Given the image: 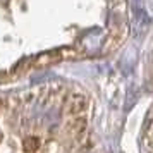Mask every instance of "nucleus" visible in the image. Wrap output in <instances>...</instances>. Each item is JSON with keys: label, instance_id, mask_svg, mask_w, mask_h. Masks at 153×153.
Returning <instances> with one entry per match:
<instances>
[{"label": "nucleus", "instance_id": "2", "mask_svg": "<svg viewBox=\"0 0 153 153\" xmlns=\"http://www.w3.org/2000/svg\"><path fill=\"white\" fill-rule=\"evenodd\" d=\"M141 136H143V145H145L146 152L153 153V93H152V102H150L148 112H146L145 124H143V134Z\"/></svg>", "mask_w": 153, "mask_h": 153}, {"label": "nucleus", "instance_id": "1", "mask_svg": "<svg viewBox=\"0 0 153 153\" xmlns=\"http://www.w3.org/2000/svg\"><path fill=\"white\" fill-rule=\"evenodd\" d=\"M95 102L83 86L50 79L0 91V153H102Z\"/></svg>", "mask_w": 153, "mask_h": 153}]
</instances>
